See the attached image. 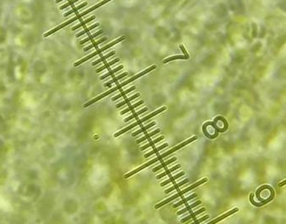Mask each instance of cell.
Wrapping results in <instances>:
<instances>
[{
  "label": "cell",
  "instance_id": "1",
  "mask_svg": "<svg viewBox=\"0 0 286 224\" xmlns=\"http://www.w3.org/2000/svg\"><path fill=\"white\" fill-rule=\"evenodd\" d=\"M207 178H204V179H202V180L199 181L196 183V184H193L192 186H189L188 188H186V189H184V190H183V191H179V192L177 193V194L174 195V196H172L171 197L168 198V199H166V200H165V201L161 202L160 203L157 204V205L155 206V208L157 209V208H160V207H163V206H165V204H168L169 202H170L171 201H173V200H175V199H176V198L180 197H182V196H183L184 194H186V193L189 192L190 191L193 190L194 188L197 187V186H199L200 185H202V184H203V183L207 182Z\"/></svg>",
  "mask_w": 286,
  "mask_h": 224
},
{
  "label": "cell",
  "instance_id": "2",
  "mask_svg": "<svg viewBox=\"0 0 286 224\" xmlns=\"http://www.w3.org/2000/svg\"><path fill=\"white\" fill-rule=\"evenodd\" d=\"M125 40V36L120 37V38H118V40H114V41L111 42V43H110V44H108V45L105 46L103 47V48H101V49H98V51H96L95 52L92 53L91 55H89V56H87L84 57L83 59H82V60L78 61L77 62H76L75 64H74V66H78L79 65H81V64H82V63L86 62L87 61H88V60H90V59L93 58L94 56H98V55H99V54H101L102 52L105 51L106 50L109 49V48H111L112 46H115L116 44H118V43H119V42L123 41V40Z\"/></svg>",
  "mask_w": 286,
  "mask_h": 224
},
{
  "label": "cell",
  "instance_id": "3",
  "mask_svg": "<svg viewBox=\"0 0 286 224\" xmlns=\"http://www.w3.org/2000/svg\"><path fill=\"white\" fill-rule=\"evenodd\" d=\"M126 85H128V83H127V82H126V81H125V82H124L123 83L118 84L117 87H113V88H112L111 90H108V92H104V93L101 94V95L98 96V97L95 98H93L92 100H91V101H89L88 103H85V104H84V107H85V108H87V107H89L90 105L93 104V103H95L96 102H98V101L101 100V99H103V98H105V97H107V96L110 95L111 93H113V92H116V91L119 90V89H121L122 87H125Z\"/></svg>",
  "mask_w": 286,
  "mask_h": 224
},
{
  "label": "cell",
  "instance_id": "4",
  "mask_svg": "<svg viewBox=\"0 0 286 224\" xmlns=\"http://www.w3.org/2000/svg\"><path fill=\"white\" fill-rule=\"evenodd\" d=\"M197 139V137L196 136H195V137H192L191 139H189L188 140H186V141H185L184 143H182V144H181V145H177V146H176L175 148H173V149H171V150H170L169 151H167V152H165V153H164V154H162V155H160V158H161V160H163L165 157H166V156H168V155H170V154H172V153H174V152H176V150H180V149H181V148H183L184 146H186V145H187L188 144H190V143H191V142H193V141H195L196 139Z\"/></svg>",
  "mask_w": 286,
  "mask_h": 224
},
{
  "label": "cell",
  "instance_id": "5",
  "mask_svg": "<svg viewBox=\"0 0 286 224\" xmlns=\"http://www.w3.org/2000/svg\"><path fill=\"white\" fill-rule=\"evenodd\" d=\"M74 21H77V20H76V18H75V17H73L72 19H71L70 20L66 21V22H64L62 25H59V26L56 27V28L53 29V30H51V31L47 32L46 34H45V35H44V36L47 37V36H49V35H52V34H54V33H56V31H58V30H60L63 29L64 27H66V26H67V25H69L70 24L73 23Z\"/></svg>",
  "mask_w": 286,
  "mask_h": 224
},
{
  "label": "cell",
  "instance_id": "6",
  "mask_svg": "<svg viewBox=\"0 0 286 224\" xmlns=\"http://www.w3.org/2000/svg\"><path fill=\"white\" fill-rule=\"evenodd\" d=\"M165 110H166V107H163V108H160V109L156 110V111H155V112H153L152 113H150V114H149L148 116H146V117H144V118H143L142 119L138 120L136 123H137L138 126L140 125L141 124H143L144 122H145V121H147V120L150 119L151 118H153V117H155V116H156L157 114H159V113H162V112H164Z\"/></svg>",
  "mask_w": 286,
  "mask_h": 224
},
{
  "label": "cell",
  "instance_id": "7",
  "mask_svg": "<svg viewBox=\"0 0 286 224\" xmlns=\"http://www.w3.org/2000/svg\"><path fill=\"white\" fill-rule=\"evenodd\" d=\"M238 212V208H234V209H233V210H231V211H229L228 212H227V213L223 214L222 216H221V217H219L218 218L215 219V220H213V221H212L211 223H218V222H220V221H222V220H223V219H225V218H226V217H229L230 215H232V214L235 213V212Z\"/></svg>",
  "mask_w": 286,
  "mask_h": 224
},
{
  "label": "cell",
  "instance_id": "8",
  "mask_svg": "<svg viewBox=\"0 0 286 224\" xmlns=\"http://www.w3.org/2000/svg\"><path fill=\"white\" fill-rule=\"evenodd\" d=\"M140 96V94L139 93H136V94H134V95H133V96H131L129 98H127V99H125L124 101H123L122 103H118V104H117L116 105V108H121V107H123V106H124L125 104H127V103H129L130 102L132 101V100H134V99H136V98H138Z\"/></svg>",
  "mask_w": 286,
  "mask_h": 224
},
{
  "label": "cell",
  "instance_id": "9",
  "mask_svg": "<svg viewBox=\"0 0 286 224\" xmlns=\"http://www.w3.org/2000/svg\"><path fill=\"white\" fill-rule=\"evenodd\" d=\"M164 139H165V137H164V136H160V137H159L158 139H155V140L150 141L149 144H147V145H144L143 147H141L140 150H144L148 149V148H150V147H151V146H154L155 145H156L157 143H159L160 141L163 140Z\"/></svg>",
  "mask_w": 286,
  "mask_h": 224
},
{
  "label": "cell",
  "instance_id": "10",
  "mask_svg": "<svg viewBox=\"0 0 286 224\" xmlns=\"http://www.w3.org/2000/svg\"><path fill=\"white\" fill-rule=\"evenodd\" d=\"M176 158H175V157H174V158H172V159L169 160H167V161L163 162L161 165H160L159 166H157V167H155V168H154V169L152 170V171H153V172L158 171L159 170H160V169H162V168H165V167L167 166V165H169L170 164H171L172 162L176 161Z\"/></svg>",
  "mask_w": 286,
  "mask_h": 224
},
{
  "label": "cell",
  "instance_id": "11",
  "mask_svg": "<svg viewBox=\"0 0 286 224\" xmlns=\"http://www.w3.org/2000/svg\"><path fill=\"white\" fill-rule=\"evenodd\" d=\"M184 175H185V172L181 171V173H179V174L176 175L175 176H171V177L170 178L169 180H167V181H165L162 182L161 184H160V186H166L167 184H169V183L172 182V181H176V180H177V179H179L180 177L183 176Z\"/></svg>",
  "mask_w": 286,
  "mask_h": 224
},
{
  "label": "cell",
  "instance_id": "12",
  "mask_svg": "<svg viewBox=\"0 0 286 224\" xmlns=\"http://www.w3.org/2000/svg\"><path fill=\"white\" fill-rule=\"evenodd\" d=\"M200 204H202V202H201V201H197V202H196L195 203H193L191 204V205H190V206L186 207V208L182 209L181 211H179V212H177V215H181V214L185 213V212H188V211L191 210V209L194 208V207H196L199 206Z\"/></svg>",
  "mask_w": 286,
  "mask_h": 224
},
{
  "label": "cell",
  "instance_id": "13",
  "mask_svg": "<svg viewBox=\"0 0 286 224\" xmlns=\"http://www.w3.org/2000/svg\"><path fill=\"white\" fill-rule=\"evenodd\" d=\"M110 1H111V0H103V1H102V2H100L99 4H96V5H94L93 7H92L91 9H87V10L84 11V12H83L84 15H87V14H89V13H91L92 11H93V10H95V9H98L99 7H101V6L104 5L105 4H107V3H108V2H110Z\"/></svg>",
  "mask_w": 286,
  "mask_h": 224
},
{
  "label": "cell",
  "instance_id": "14",
  "mask_svg": "<svg viewBox=\"0 0 286 224\" xmlns=\"http://www.w3.org/2000/svg\"><path fill=\"white\" fill-rule=\"evenodd\" d=\"M181 165H176V166H174V167H172V168H170V170H167L166 171H165L164 173L160 174V175L157 176H156V178H157V179H161V178H163L164 176H167V175H170V173H172V172L176 171L177 169L181 168Z\"/></svg>",
  "mask_w": 286,
  "mask_h": 224
},
{
  "label": "cell",
  "instance_id": "15",
  "mask_svg": "<svg viewBox=\"0 0 286 224\" xmlns=\"http://www.w3.org/2000/svg\"><path fill=\"white\" fill-rule=\"evenodd\" d=\"M206 211V209L205 208H202V209H200V210H198V211H196L195 212H192V213L191 214L190 216H188V217H186V218H184V219H182L181 220V223H186V222H187V221H190L191 219V218H196V217L197 216L198 214H200V213H202V212H205Z\"/></svg>",
  "mask_w": 286,
  "mask_h": 224
},
{
  "label": "cell",
  "instance_id": "16",
  "mask_svg": "<svg viewBox=\"0 0 286 224\" xmlns=\"http://www.w3.org/2000/svg\"><path fill=\"white\" fill-rule=\"evenodd\" d=\"M155 124H156L155 122H152V123H150V124H148V125H146L145 127H144V128L140 129L139 130L136 131V132H134V133H133V134H132V136L135 137V136H137L138 134H141V133H144V132H146V130H148L149 129H150L151 127L155 126Z\"/></svg>",
  "mask_w": 286,
  "mask_h": 224
},
{
  "label": "cell",
  "instance_id": "17",
  "mask_svg": "<svg viewBox=\"0 0 286 224\" xmlns=\"http://www.w3.org/2000/svg\"><path fill=\"white\" fill-rule=\"evenodd\" d=\"M188 182H189V180H188V179H186V180L182 181H181V182L177 183L176 185L173 186L172 187L169 188V189H167L166 191H165V194H168V193L171 192L172 191H174V190H176V189H178V188L180 187V186H183V185H185V184H186V183H188Z\"/></svg>",
  "mask_w": 286,
  "mask_h": 224
},
{
  "label": "cell",
  "instance_id": "18",
  "mask_svg": "<svg viewBox=\"0 0 286 224\" xmlns=\"http://www.w3.org/2000/svg\"><path fill=\"white\" fill-rule=\"evenodd\" d=\"M118 61H119V58H116V59H114L113 61H110V62L107 63V64H105V65H104V66H101V67H99L98 69H97V71H96V72H97L98 73L101 72H103V70L107 69V68L110 67L111 66L114 65L115 63L118 62Z\"/></svg>",
  "mask_w": 286,
  "mask_h": 224
},
{
  "label": "cell",
  "instance_id": "19",
  "mask_svg": "<svg viewBox=\"0 0 286 224\" xmlns=\"http://www.w3.org/2000/svg\"><path fill=\"white\" fill-rule=\"evenodd\" d=\"M135 88H136V87H134H134H131L130 88L127 89V90H126V91H124V92H122L118 94V95H117V96L113 97V98H112V101H113V102H114V101L118 100V99L120 98H122V97H124L126 94L129 93V92H133L134 90H135Z\"/></svg>",
  "mask_w": 286,
  "mask_h": 224
},
{
  "label": "cell",
  "instance_id": "20",
  "mask_svg": "<svg viewBox=\"0 0 286 224\" xmlns=\"http://www.w3.org/2000/svg\"><path fill=\"white\" fill-rule=\"evenodd\" d=\"M160 132V129H157L156 130L153 131V132L150 133V134H146L145 136H144L143 138H141V139H138V140H137V144H139V143H141V142H143V141H144L146 140V139H150V138H151L152 136L155 135L156 134H159Z\"/></svg>",
  "mask_w": 286,
  "mask_h": 224
},
{
  "label": "cell",
  "instance_id": "21",
  "mask_svg": "<svg viewBox=\"0 0 286 224\" xmlns=\"http://www.w3.org/2000/svg\"><path fill=\"white\" fill-rule=\"evenodd\" d=\"M148 110H149L148 109V108H143V109H141L140 111H139V112H137V113H135L132 114L131 116H129V117H128L127 119H125L124 122H129V121H130V120L138 118V116H139V115H140L142 114V113H145V112H147Z\"/></svg>",
  "mask_w": 286,
  "mask_h": 224
},
{
  "label": "cell",
  "instance_id": "22",
  "mask_svg": "<svg viewBox=\"0 0 286 224\" xmlns=\"http://www.w3.org/2000/svg\"><path fill=\"white\" fill-rule=\"evenodd\" d=\"M143 103H144V101H143V100H141V101H139V102L136 103L135 104L131 105V106L129 107L128 108H126V109H124V111H122V112L120 113V114L123 115V114H125V113H129V112H131V111H133V109H134L135 108L139 107V106H140V105L143 104Z\"/></svg>",
  "mask_w": 286,
  "mask_h": 224
},
{
  "label": "cell",
  "instance_id": "23",
  "mask_svg": "<svg viewBox=\"0 0 286 224\" xmlns=\"http://www.w3.org/2000/svg\"><path fill=\"white\" fill-rule=\"evenodd\" d=\"M196 196H197V195H196V193H194V194H192V195H191L190 197H188L185 198V199L181 200V202H177L176 204H175V205L173 206V207H174V208H176V207H180V206H181V205H183L184 203L187 202L188 201H190V200H192L193 198H195L196 197Z\"/></svg>",
  "mask_w": 286,
  "mask_h": 224
},
{
  "label": "cell",
  "instance_id": "24",
  "mask_svg": "<svg viewBox=\"0 0 286 224\" xmlns=\"http://www.w3.org/2000/svg\"><path fill=\"white\" fill-rule=\"evenodd\" d=\"M95 16H92V17H90L89 19H87V20H85L84 21H82V22H81L79 25H76V26H74V27H72V30H77V29H79L80 27H84L87 24H88V23H90L91 21H92L93 20H95Z\"/></svg>",
  "mask_w": 286,
  "mask_h": 224
},
{
  "label": "cell",
  "instance_id": "25",
  "mask_svg": "<svg viewBox=\"0 0 286 224\" xmlns=\"http://www.w3.org/2000/svg\"><path fill=\"white\" fill-rule=\"evenodd\" d=\"M128 75V72H124V73H123V74H121V75H119V76H118L117 77H115V78H113V80H111V81H109L108 82H107V83H105L104 84V87H111V85L113 83H114V82H117L118 80H120V79H122V78H124V77H126Z\"/></svg>",
  "mask_w": 286,
  "mask_h": 224
},
{
  "label": "cell",
  "instance_id": "26",
  "mask_svg": "<svg viewBox=\"0 0 286 224\" xmlns=\"http://www.w3.org/2000/svg\"><path fill=\"white\" fill-rule=\"evenodd\" d=\"M123 68H124V66H122V65H121V66H118V67H116L115 69H113V70H112V71L108 72L107 73V74H105V75H103V76H102V77H100V79H101V80H104L105 78H107V77H110V76L113 75L114 73L118 72V71L122 70Z\"/></svg>",
  "mask_w": 286,
  "mask_h": 224
},
{
  "label": "cell",
  "instance_id": "27",
  "mask_svg": "<svg viewBox=\"0 0 286 224\" xmlns=\"http://www.w3.org/2000/svg\"><path fill=\"white\" fill-rule=\"evenodd\" d=\"M103 30H99V31H98L97 33H95V34L92 35H90V36H88L87 38L84 39L83 40L80 41V44H81V45H82V44H85V43H87V42L91 41L92 40H93L95 37L98 36V35H101V34H103Z\"/></svg>",
  "mask_w": 286,
  "mask_h": 224
},
{
  "label": "cell",
  "instance_id": "28",
  "mask_svg": "<svg viewBox=\"0 0 286 224\" xmlns=\"http://www.w3.org/2000/svg\"><path fill=\"white\" fill-rule=\"evenodd\" d=\"M167 146H168V144H164L163 145L160 146V147H158V148L155 149L154 150H152V151L149 152L148 154H145V155H144V158H148V157L151 156L152 155H154V154H156V153H158L159 151L162 150L163 149H165V147H167Z\"/></svg>",
  "mask_w": 286,
  "mask_h": 224
},
{
  "label": "cell",
  "instance_id": "29",
  "mask_svg": "<svg viewBox=\"0 0 286 224\" xmlns=\"http://www.w3.org/2000/svg\"><path fill=\"white\" fill-rule=\"evenodd\" d=\"M107 40V38L106 37H104V38H103V39H101V40H98V41H96V42H94L93 44H92V45H90L89 46H87V47H86V48H84V51H89V50H91V49H92L93 47H97L98 45H100L101 43H103V42H104V41H106Z\"/></svg>",
  "mask_w": 286,
  "mask_h": 224
},
{
  "label": "cell",
  "instance_id": "30",
  "mask_svg": "<svg viewBox=\"0 0 286 224\" xmlns=\"http://www.w3.org/2000/svg\"><path fill=\"white\" fill-rule=\"evenodd\" d=\"M87 3H83L82 4H80V5L77 6V7H76V8H73L72 10L68 11L67 13H66V14H64V16H65V17H67V16L71 15V14H73V13H77L79 9H81L84 8L85 6H87Z\"/></svg>",
  "mask_w": 286,
  "mask_h": 224
},
{
  "label": "cell",
  "instance_id": "31",
  "mask_svg": "<svg viewBox=\"0 0 286 224\" xmlns=\"http://www.w3.org/2000/svg\"><path fill=\"white\" fill-rule=\"evenodd\" d=\"M113 55H115V51H112V52H110V53H108V55H106V56H103V57H101L100 59H98V60H97V61H95L94 62H92V66H96V65H98V63H101V62H103V61H104L106 59H108V58H109V57H111L112 56H113Z\"/></svg>",
  "mask_w": 286,
  "mask_h": 224
},
{
  "label": "cell",
  "instance_id": "32",
  "mask_svg": "<svg viewBox=\"0 0 286 224\" xmlns=\"http://www.w3.org/2000/svg\"><path fill=\"white\" fill-rule=\"evenodd\" d=\"M98 26H99V24L98 23H97V24H95V25H92V26H90L89 28H86L84 30H82V31H81L80 33H78L77 35H76L77 37H80V36H82L83 35H85V34H87V32H89V31H91L92 30H93V29H95V28H97Z\"/></svg>",
  "mask_w": 286,
  "mask_h": 224
},
{
  "label": "cell",
  "instance_id": "33",
  "mask_svg": "<svg viewBox=\"0 0 286 224\" xmlns=\"http://www.w3.org/2000/svg\"><path fill=\"white\" fill-rule=\"evenodd\" d=\"M179 59H181V60H186V57L185 56H181V55H179V56H171V57L166 58L165 60L163 61V63L165 64L167 62H170L171 61H175V60H179Z\"/></svg>",
  "mask_w": 286,
  "mask_h": 224
},
{
  "label": "cell",
  "instance_id": "34",
  "mask_svg": "<svg viewBox=\"0 0 286 224\" xmlns=\"http://www.w3.org/2000/svg\"><path fill=\"white\" fill-rule=\"evenodd\" d=\"M78 1H79V0H70V1L68 2L67 4H64V5L61 6V7H60V9H61V10H63V9H66V8H67V7H69V6L72 5L73 4L77 3V2H78Z\"/></svg>",
  "mask_w": 286,
  "mask_h": 224
},
{
  "label": "cell",
  "instance_id": "35",
  "mask_svg": "<svg viewBox=\"0 0 286 224\" xmlns=\"http://www.w3.org/2000/svg\"><path fill=\"white\" fill-rule=\"evenodd\" d=\"M208 218H209V215H206V216H204L202 218L198 219V220H195L194 223H202V222H203V221H205V220H207Z\"/></svg>",
  "mask_w": 286,
  "mask_h": 224
},
{
  "label": "cell",
  "instance_id": "36",
  "mask_svg": "<svg viewBox=\"0 0 286 224\" xmlns=\"http://www.w3.org/2000/svg\"><path fill=\"white\" fill-rule=\"evenodd\" d=\"M180 48H181V50L182 51H183V53L185 54V56L186 57V60H188V59L190 58V56H189V55H188V53L186 52V49L184 48V46H183L182 45H181V46H180Z\"/></svg>",
  "mask_w": 286,
  "mask_h": 224
},
{
  "label": "cell",
  "instance_id": "37",
  "mask_svg": "<svg viewBox=\"0 0 286 224\" xmlns=\"http://www.w3.org/2000/svg\"><path fill=\"white\" fill-rule=\"evenodd\" d=\"M285 181H284L283 182H281L279 184V186H285Z\"/></svg>",
  "mask_w": 286,
  "mask_h": 224
},
{
  "label": "cell",
  "instance_id": "38",
  "mask_svg": "<svg viewBox=\"0 0 286 224\" xmlns=\"http://www.w3.org/2000/svg\"><path fill=\"white\" fill-rule=\"evenodd\" d=\"M61 1H63V0H56V3H60V2H61Z\"/></svg>",
  "mask_w": 286,
  "mask_h": 224
}]
</instances>
